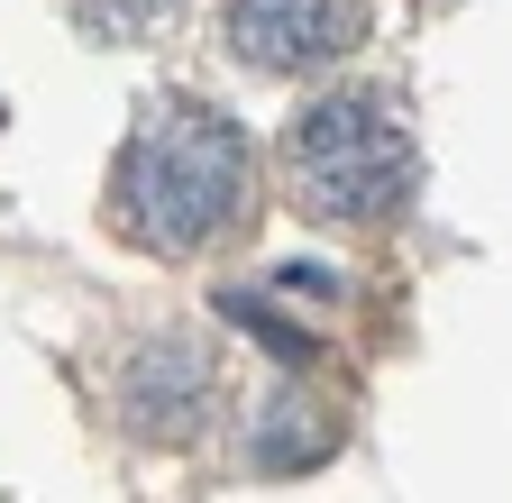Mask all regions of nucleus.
Wrapping results in <instances>:
<instances>
[{
	"instance_id": "obj_1",
	"label": "nucleus",
	"mask_w": 512,
	"mask_h": 503,
	"mask_svg": "<svg viewBox=\"0 0 512 503\" xmlns=\"http://www.w3.org/2000/svg\"><path fill=\"white\" fill-rule=\"evenodd\" d=\"M119 229L156 257H202L256 202V147L211 101H156L119 156Z\"/></svg>"
},
{
	"instance_id": "obj_2",
	"label": "nucleus",
	"mask_w": 512,
	"mask_h": 503,
	"mask_svg": "<svg viewBox=\"0 0 512 503\" xmlns=\"http://www.w3.org/2000/svg\"><path fill=\"white\" fill-rule=\"evenodd\" d=\"M284 174L311 220L375 229L421 193V147H412V119L394 110V92L348 83V92H320L284 129Z\"/></svg>"
},
{
	"instance_id": "obj_3",
	"label": "nucleus",
	"mask_w": 512,
	"mask_h": 503,
	"mask_svg": "<svg viewBox=\"0 0 512 503\" xmlns=\"http://www.w3.org/2000/svg\"><path fill=\"white\" fill-rule=\"evenodd\" d=\"M375 0H229V55L256 74H320L366 46Z\"/></svg>"
},
{
	"instance_id": "obj_4",
	"label": "nucleus",
	"mask_w": 512,
	"mask_h": 503,
	"mask_svg": "<svg viewBox=\"0 0 512 503\" xmlns=\"http://www.w3.org/2000/svg\"><path fill=\"white\" fill-rule=\"evenodd\" d=\"M119 412L138 439H202L220 412V357L192 330H156L138 357L119 366Z\"/></svg>"
},
{
	"instance_id": "obj_5",
	"label": "nucleus",
	"mask_w": 512,
	"mask_h": 503,
	"mask_svg": "<svg viewBox=\"0 0 512 503\" xmlns=\"http://www.w3.org/2000/svg\"><path fill=\"white\" fill-rule=\"evenodd\" d=\"M330 449H339V421H330V403L302 394V385H275L266 403L247 412V467L256 476H302Z\"/></svg>"
},
{
	"instance_id": "obj_6",
	"label": "nucleus",
	"mask_w": 512,
	"mask_h": 503,
	"mask_svg": "<svg viewBox=\"0 0 512 503\" xmlns=\"http://www.w3.org/2000/svg\"><path fill=\"white\" fill-rule=\"evenodd\" d=\"M174 10H183V0H74V19H83L92 37H110V46H128V37H156Z\"/></svg>"
}]
</instances>
